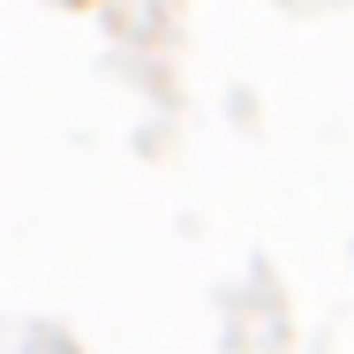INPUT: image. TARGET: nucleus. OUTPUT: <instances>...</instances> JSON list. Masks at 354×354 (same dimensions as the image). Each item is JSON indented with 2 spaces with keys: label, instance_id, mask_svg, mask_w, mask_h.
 Returning a JSON list of instances; mask_svg holds the SVG:
<instances>
[]
</instances>
